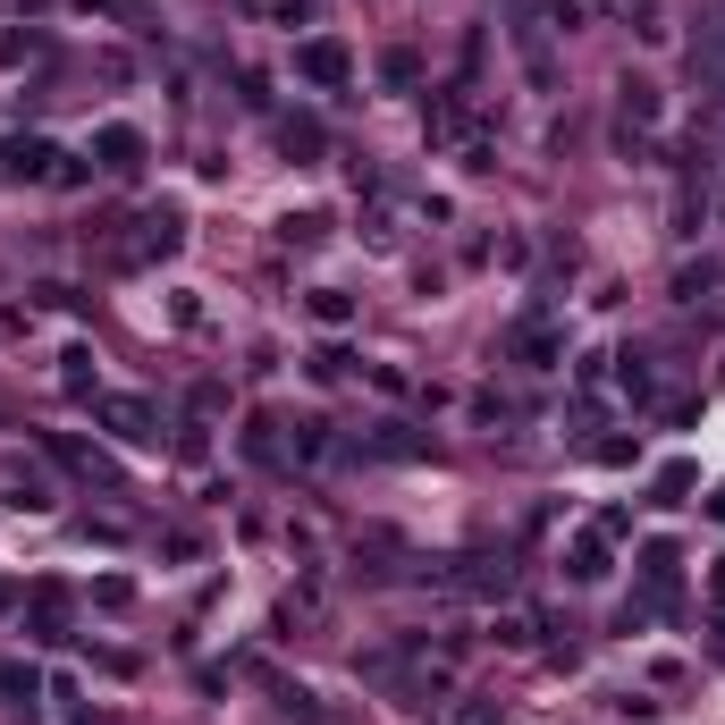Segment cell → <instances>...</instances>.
I'll return each mask as SVG.
<instances>
[{
    "label": "cell",
    "mask_w": 725,
    "mask_h": 725,
    "mask_svg": "<svg viewBox=\"0 0 725 725\" xmlns=\"http://www.w3.org/2000/svg\"><path fill=\"white\" fill-rule=\"evenodd\" d=\"M295 76L321 85V94H338V85L354 76V51L338 43V34H313V43H295Z\"/></svg>",
    "instance_id": "6da1fadb"
},
{
    "label": "cell",
    "mask_w": 725,
    "mask_h": 725,
    "mask_svg": "<svg viewBox=\"0 0 725 725\" xmlns=\"http://www.w3.org/2000/svg\"><path fill=\"white\" fill-rule=\"evenodd\" d=\"M94 413L110 422V431H119L126 447H153V439H160V422H153V406H144V397H101Z\"/></svg>",
    "instance_id": "7a4b0ae2"
},
{
    "label": "cell",
    "mask_w": 725,
    "mask_h": 725,
    "mask_svg": "<svg viewBox=\"0 0 725 725\" xmlns=\"http://www.w3.org/2000/svg\"><path fill=\"white\" fill-rule=\"evenodd\" d=\"M51 144H43V135H9V178H51Z\"/></svg>",
    "instance_id": "3957f363"
},
{
    "label": "cell",
    "mask_w": 725,
    "mask_h": 725,
    "mask_svg": "<svg viewBox=\"0 0 725 725\" xmlns=\"http://www.w3.org/2000/svg\"><path fill=\"white\" fill-rule=\"evenodd\" d=\"M94 153H101V169H135V160H144V135H135V126H101Z\"/></svg>",
    "instance_id": "277c9868"
},
{
    "label": "cell",
    "mask_w": 725,
    "mask_h": 725,
    "mask_svg": "<svg viewBox=\"0 0 725 725\" xmlns=\"http://www.w3.org/2000/svg\"><path fill=\"white\" fill-rule=\"evenodd\" d=\"M566 573H573V582H607V548H600V540H573Z\"/></svg>",
    "instance_id": "5b68a950"
},
{
    "label": "cell",
    "mask_w": 725,
    "mask_h": 725,
    "mask_svg": "<svg viewBox=\"0 0 725 725\" xmlns=\"http://www.w3.org/2000/svg\"><path fill=\"white\" fill-rule=\"evenodd\" d=\"M650 119H658V85L625 76V126H650Z\"/></svg>",
    "instance_id": "8992f818"
},
{
    "label": "cell",
    "mask_w": 725,
    "mask_h": 725,
    "mask_svg": "<svg viewBox=\"0 0 725 725\" xmlns=\"http://www.w3.org/2000/svg\"><path fill=\"white\" fill-rule=\"evenodd\" d=\"M354 313V304H347V295H338V287H313V321H321V329H338V321H347Z\"/></svg>",
    "instance_id": "52a82bcc"
},
{
    "label": "cell",
    "mask_w": 725,
    "mask_h": 725,
    "mask_svg": "<svg viewBox=\"0 0 725 725\" xmlns=\"http://www.w3.org/2000/svg\"><path fill=\"white\" fill-rule=\"evenodd\" d=\"M0 692H9V700H34V666H0Z\"/></svg>",
    "instance_id": "ba28073f"
},
{
    "label": "cell",
    "mask_w": 725,
    "mask_h": 725,
    "mask_svg": "<svg viewBox=\"0 0 725 725\" xmlns=\"http://www.w3.org/2000/svg\"><path fill=\"white\" fill-rule=\"evenodd\" d=\"M17 60H34V34H0V68H17Z\"/></svg>",
    "instance_id": "9c48e42d"
},
{
    "label": "cell",
    "mask_w": 725,
    "mask_h": 725,
    "mask_svg": "<svg viewBox=\"0 0 725 725\" xmlns=\"http://www.w3.org/2000/svg\"><path fill=\"white\" fill-rule=\"evenodd\" d=\"M0 607H9V582H0Z\"/></svg>",
    "instance_id": "30bf717a"
},
{
    "label": "cell",
    "mask_w": 725,
    "mask_h": 725,
    "mask_svg": "<svg viewBox=\"0 0 725 725\" xmlns=\"http://www.w3.org/2000/svg\"><path fill=\"white\" fill-rule=\"evenodd\" d=\"M717 515H725V490H717Z\"/></svg>",
    "instance_id": "8fae6325"
}]
</instances>
